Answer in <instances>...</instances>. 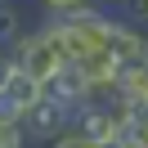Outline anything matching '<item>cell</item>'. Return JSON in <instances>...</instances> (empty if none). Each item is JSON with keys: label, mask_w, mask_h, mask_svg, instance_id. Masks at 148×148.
Here are the masks:
<instances>
[{"label": "cell", "mask_w": 148, "mask_h": 148, "mask_svg": "<svg viewBox=\"0 0 148 148\" xmlns=\"http://www.w3.org/2000/svg\"><path fill=\"white\" fill-rule=\"evenodd\" d=\"M103 14H94V18H49L45 23L49 40H54L58 54H63V63L81 67L85 58H94L99 49H108V40H103Z\"/></svg>", "instance_id": "cell-1"}, {"label": "cell", "mask_w": 148, "mask_h": 148, "mask_svg": "<svg viewBox=\"0 0 148 148\" xmlns=\"http://www.w3.org/2000/svg\"><path fill=\"white\" fill-rule=\"evenodd\" d=\"M103 40H108V49H112L121 72H148V32L139 23L103 14Z\"/></svg>", "instance_id": "cell-2"}, {"label": "cell", "mask_w": 148, "mask_h": 148, "mask_svg": "<svg viewBox=\"0 0 148 148\" xmlns=\"http://www.w3.org/2000/svg\"><path fill=\"white\" fill-rule=\"evenodd\" d=\"M5 58H14V63H18L23 72L32 76V81H40V85H49L58 72H63V54H58V45L49 40V32H45V27L27 32V36H23Z\"/></svg>", "instance_id": "cell-3"}, {"label": "cell", "mask_w": 148, "mask_h": 148, "mask_svg": "<svg viewBox=\"0 0 148 148\" xmlns=\"http://www.w3.org/2000/svg\"><path fill=\"white\" fill-rule=\"evenodd\" d=\"M76 130L103 148V144H112V139H121V117L108 108V103H90V108L76 112Z\"/></svg>", "instance_id": "cell-7"}, {"label": "cell", "mask_w": 148, "mask_h": 148, "mask_svg": "<svg viewBox=\"0 0 148 148\" xmlns=\"http://www.w3.org/2000/svg\"><path fill=\"white\" fill-rule=\"evenodd\" d=\"M117 94L130 103V112L148 108V72H121L117 76Z\"/></svg>", "instance_id": "cell-8"}, {"label": "cell", "mask_w": 148, "mask_h": 148, "mask_svg": "<svg viewBox=\"0 0 148 148\" xmlns=\"http://www.w3.org/2000/svg\"><path fill=\"white\" fill-rule=\"evenodd\" d=\"M49 148H99V144H94V139H85V135H81V130H76V126H72V130H67V135H63V139H54V144H49Z\"/></svg>", "instance_id": "cell-11"}, {"label": "cell", "mask_w": 148, "mask_h": 148, "mask_svg": "<svg viewBox=\"0 0 148 148\" xmlns=\"http://www.w3.org/2000/svg\"><path fill=\"white\" fill-rule=\"evenodd\" d=\"M121 14H130V23L148 27V0H121Z\"/></svg>", "instance_id": "cell-12"}, {"label": "cell", "mask_w": 148, "mask_h": 148, "mask_svg": "<svg viewBox=\"0 0 148 148\" xmlns=\"http://www.w3.org/2000/svg\"><path fill=\"white\" fill-rule=\"evenodd\" d=\"M49 18H94L103 14V0H40Z\"/></svg>", "instance_id": "cell-9"}, {"label": "cell", "mask_w": 148, "mask_h": 148, "mask_svg": "<svg viewBox=\"0 0 148 148\" xmlns=\"http://www.w3.org/2000/svg\"><path fill=\"white\" fill-rule=\"evenodd\" d=\"M45 94H49V99H58V103H67L72 112H81V108H90L94 81H90V76H85L76 63H63V72H58L54 81L45 85Z\"/></svg>", "instance_id": "cell-6"}, {"label": "cell", "mask_w": 148, "mask_h": 148, "mask_svg": "<svg viewBox=\"0 0 148 148\" xmlns=\"http://www.w3.org/2000/svg\"><path fill=\"white\" fill-rule=\"evenodd\" d=\"M103 148H130V144H126V139H112V144H103Z\"/></svg>", "instance_id": "cell-13"}, {"label": "cell", "mask_w": 148, "mask_h": 148, "mask_svg": "<svg viewBox=\"0 0 148 148\" xmlns=\"http://www.w3.org/2000/svg\"><path fill=\"white\" fill-rule=\"evenodd\" d=\"M45 99V85L32 81L14 58H5V76H0V121H23L32 103Z\"/></svg>", "instance_id": "cell-4"}, {"label": "cell", "mask_w": 148, "mask_h": 148, "mask_svg": "<svg viewBox=\"0 0 148 148\" xmlns=\"http://www.w3.org/2000/svg\"><path fill=\"white\" fill-rule=\"evenodd\" d=\"M72 126H76V112L67 108V103L49 99V94L23 112V130H27V139H40V144H54V139H63Z\"/></svg>", "instance_id": "cell-5"}, {"label": "cell", "mask_w": 148, "mask_h": 148, "mask_svg": "<svg viewBox=\"0 0 148 148\" xmlns=\"http://www.w3.org/2000/svg\"><path fill=\"white\" fill-rule=\"evenodd\" d=\"M0 148H27L23 121H0Z\"/></svg>", "instance_id": "cell-10"}]
</instances>
